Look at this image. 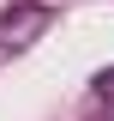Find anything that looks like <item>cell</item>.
<instances>
[{
  "label": "cell",
  "instance_id": "cell-1",
  "mask_svg": "<svg viewBox=\"0 0 114 121\" xmlns=\"http://www.w3.org/2000/svg\"><path fill=\"white\" fill-rule=\"evenodd\" d=\"M96 97H114V67H108V73H96Z\"/></svg>",
  "mask_w": 114,
  "mask_h": 121
}]
</instances>
